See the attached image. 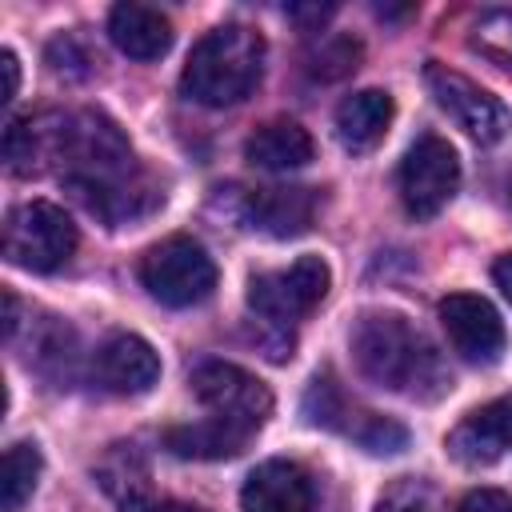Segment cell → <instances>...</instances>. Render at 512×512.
Here are the masks:
<instances>
[{"mask_svg":"<svg viewBox=\"0 0 512 512\" xmlns=\"http://www.w3.org/2000/svg\"><path fill=\"white\" fill-rule=\"evenodd\" d=\"M376 512H436V500H432L428 484L404 476V480H396V484L376 500Z\"/></svg>","mask_w":512,"mask_h":512,"instance_id":"23","label":"cell"},{"mask_svg":"<svg viewBox=\"0 0 512 512\" xmlns=\"http://www.w3.org/2000/svg\"><path fill=\"white\" fill-rule=\"evenodd\" d=\"M352 360L364 380L388 392H424L432 384L436 392L448 388V372L436 356V348L400 316V312H364L352 332Z\"/></svg>","mask_w":512,"mask_h":512,"instance_id":"2","label":"cell"},{"mask_svg":"<svg viewBox=\"0 0 512 512\" xmlns=\"http://www.w3.org/2000/svg\"><path fill=\"white\" fill-rule=\"evenodd\" d=\"M424 84L428 92L436 96V104L480 144H496L508 136L512 128V112L488 92L480 88L476 80H468L464 72L456 68H444V64H428L424 68Z\"/></svg>","mask_w":512,"mask_h":512,"instance_id":"9","label":"cell"},{"mask_svg":"<svg viewBox=\"0 0 512 512\" xmlns=\"http://www.w3.org/2000/svg\"><path fill=\"white\" fill-rule=\"evenodd\" d=\"M312 136L308 128H300L296 120H268L260 124L248 144H244V156L264 168V172H292V168H304L312 160Z\"/></svg>","mask_w":512,"mask_h":512,"instance_id":"17","label":"cell"},{"mask_svg":"<svg viewBox=\"0 0 512 512\" xmlns=\"http://www.w3.org/2000/svg\"><path fill=\"white\" fill-rule=\"evenodd\" d=\"M332 272L320 256H300L288 268L276 272H260L248 284V308L256 312L260 324L288 332L300 316H308L324 296H328Z\"/></svg>","mask_w":512,"mask_h":512,"instance_id":"6","label":"cell"},{"mask_svg":"<svg viewBox=\"0 0 512 512\" xmlns=\"http://www.w3.org/2000/svg\"><path fill=\"white\" fill-rule=\"evenodd\" d=\"M60 176L80 196V204L104 224H124L160 204V192L136 168L124 132L100 112L68 116Z\"/></svg>","mask_w":512,"mask_h":512,"instance_id":"1","label":"cell"},{"mask_svg":"<svg viewBox=\"0 0 512 512\" xmlns=\"http://www.w3.org/2000/svg\"><path fill=\"white\" fill-rule=\"evenodd\" d=\"M392 112H396V104H392V96L384 88H360V92L344 96L340 108H336V136H340V144L348 152H356V156L372 152L384 140V132L392 124Z\"/></svg>","mask_w":512,"mask_h":512,"instance_id":"16","label":"cell"},{"mask_svg":"<svg viewBox=\"0 0 512 512\" xmlns=\"http://www.w3.org/2000/svg\"><path fill=\"white\" fill-rule=\"evenodd\" d=\"M72 360H76V336H72V328L60 324V320H48L44 324V336L36 340L32 364L40 372H48V376H68L72 372Z\"/></svg>","mask_w":512,"mask_h":512,"instance_id":"20","label":"cell"},{"mask_svg":"<svg viewBox=\"0 0 512 512\" xmlns=\"http://www.w3.org/2000/svg\"><path fill=\"white\" fill-rule=\"evenodd\" d=\"M192 392L196 400L224 424L256 436L268 416H272V392L264 380H256L252 372H244L240 364H224V360H204L192 372Z\"/></svg>","mask_w":512,"mask_h":512,"instance_id":"7","label":"cell"},{"mask_svg":"<svg viewBox=\"0 0 512 512\" xmlns=\"http://www.w3.org/2000/svg\"><path fill=\"white\" fill-rule=\"evenodd\" d=\"M460 188V160L456 148L440 136H420L400 160V200L408 216L428 220L436 216Z\"/></svg>","mask_w":512,"mask_h":512,"instance_id":"8","label":"cell"},{"mask_svg":"<svg viewBox=\"0 0 512 512\" xmlns=\"http://www.w3.org/2000/svg\"><path fill=\"white\" fill-rule=\"evenodd\" d=\"M76 252V224L48 200H28L4 220V256L24 272H56Z\"/></svg>","mask_w":512,"mask_h":512,"instance_id":"5","label":"cell"},{"mask_svg":"<svg viewBox=\"0 0 512 512\" xmlns=\"http://www.w3.org/2000/svg\"><path fill=\"white\" fill-rule=\"evenodd\" d=\"M492 280H496V288L512 300V252H508V256H500V260L492 264Z\"/></svg>","mask_w":512,"mask_h":512,"instance_id":"28","label":"cell"},{"mask_svg":"<svg viewBox=\"0 0 512 512\" xmlns=\"http://www.w3.org/2000/svg\"><path fill=\"white\" fill-rule=\"evenodd\" d=\"M236 216L248 228H260L268 236L288 240V236L308 232V224L316 216V192L312 188H256V192H240Z\"/></svg>","mask_w":512,"mask_h":512,"instance_id":"11","label":"cell"},{"mask_svg":"<svg viewBox=\"0 0 512 512\" xmlns=\"http://www.w3.org/2000/svg\"><path fill=\"white\" fill-rule=\"evenodd\" d=\"M352 436L368 448V452H376V456H388V452H400L404 444H408V432L396 424V420H388V416H364L356 428H352Z\"/></svg>","mask_w":512,"mask_h":512,"instance_id":"21","label":"cell"},{"mask_svg":"<svg viewBox=\"0 0 512 512\" xmlns=\"http://www.w3.org/2000/svg\"><path fill=\"white\" fill-rule=\"evenodd\" d=\"M456 512H512V496L500 488H476L460 500Z\"/></svg>","mask_w":512,"mask_h":512,"instance_id":"25","label":"cell"},{"mask_svg":"<svg viewBox=\"0 0 512 512\" xmlns=\"http://www.w3.org/2000/svg\"><path fill=\"white\" fill-rule=\"evenodd\" d=\"M304 412L312 424H324V428H340V416H344V396L340 388L332 384V376H316L308 396H304Z\"/></svg>","mask_w":512,"mask_h":512,"instance_id":"22","label":"cell"},{"mask_svg":"<svg viewBox=\"0 0 512 512\" xmlns=\"http://www.w3.org/2000/svg\"><path fill=\"white\" fill-rule=\"evenodd\" d=\"M264 72V36L244 28V24H220L204 32L180 72L184 96L208 108H228L240 104Z\"/></svg>","mask_w":512,"mask_h":512,"instance_id":"3","label":"cell"},{"mask_svg":"<svg viewBox=\"0 0 512 512\" xmlns=\"http://www.w3.org/2000/svg\"><path fill=\"white\" fill-rule=\"evenodd\" d=\"M108 36L132 60H160L172 48V20L152 4L128 0L108 12Z\"/></svg>","mask_w":512,"mask_h":512,"instance_id":"15","label":"cell"},{"mask_svg":"<svg viewBox=\"0 0 512 512\" xmlns=\"http://www.w3.org/2000/svg\"><path fill=\"white\" fill-rule=\"evenodd\" d=\"M36 476H40V448L36 444H12L4 452V468H0L4 512H16L36 492Z\"/></svg>","mask_w":512,"mask_h":512,"instance_id":"19","label":"cell"},{"mask_svg":"<svg viewBox=\"0 0 512 512\" xmlns=\"http://www.w3.org/2000/svg\"><path fill=\"white\" fill-rule=\"evenodd\" d=\"M240 512H312V480L296 460H264L240 488Z\"/></svg>","mask_w":512,"mask_h":512,"instance_id":"13","label":"cell"},{"mask_svg":"<svg viewBox=\"0 0 512 512\" xmlns=\"http://www.w3.org/2000/svg\"><path fill=\"white\" fill-rule=\"evenodd\" d=\"M248 440H252L248 432H240V428H232V424H224L216 416L164 432V444L184 460H228V456L244 452Z\"/></svg>","mask_w":512,"mask_h":512,"instance_id":"18","label":"cell"},{"mask_svg":"<svg viewBox=\"0 0 512 512\" xmlns=\"http://www.w3.org/2000/svg\"><path fill=\"white\" fill-rule=\"evenodd\" d=\"M120 508L124 512H204V508H192V504H180V500H168V496H152V488L128 496Z\"/></svg>","mask_w":512,"mask_h":512,"instance_id":"26","label":"cell"},{"mask_svg":"<svg viewBox=\"0 0 512 512\" xmlns=\"http://www.w3.org/2000/svg\"><path fill=\"white\" fill-rule=\"evenodd\" d=\"M440 324L452 340V348L468 364H496L504 352V320L500 312L472 292H452L440 300Z\"/></svg>","mask_w":512,"mask_h":512,"instance_id":"10","label":"cell"},{"mask_svg":"<svg viewBox=\"0 0 512 512\" xmlns=\"http://www.w3.org/2000/svg\"><path fill=\"white\" fill-rule=\"evenodd\" d=\"M0 68H4V104H12L16 100V88H20V64H16V52H4L0 56Z\"/></svg>","mask_w":512,"mask_h":512,"instance_id":"27","label":"cell"},{"mask_svg":"<svg viewBox=\"0 0 512 512\" xmlns=\"http://www.w3.org/2000/svg\"><path fill=\"white\" fill-rule=\"evenodd\" d=\"M96 380L116 396H140L160 380V356L144 336L120 332L96 352Z\"/></svg>","mask_w":512,"mask_h":512,"instance_id":"14","label":"cell"},{"mask_svg":"<svg viewBox=\"0 0 512 512\" xmlns=\"http://www.w3.org/2000/svg\"><path fill=\"white\" fill-rule=\"evenodd\" d=\"M476 44L492 52L496 60H512V12H488L476 24Z\"/></svg>","mask_w":512,"mask_h":512,"instance_id":"24","label":"cell"},{"mask_svg":"<svg viewBox=\"0 0 512 512\" xmlns=\"http://www.w3.org/2000/svg\"><path fill=\"white\" fill-rule=\"evenodd\" d=\"M140 284L164 308H192L204 304L216 288V264L208 248L192 236H168L152 244L140 260Z\"/></svg>","mask_w":512,"mask_h":512,"instance_id":"4","label":"cell"},{"mask_svg":"<svg viewBox=\"0 0 512 512\" xmlns=\"http://www.w3.org/2000/svg\"><path fill=\"white\" fill-rule=\"evenodd\" d=\"M512 448V396H500L476 412H468L452 432H448V452L468 464H496Z\"/></svg>","mask_w":512,"mask_h":512,"instance_id":"12","label":"cell"},{"mask_svg":"<svg viewBox=\"0 0 512 512\" xmlns=\"http://www.w3.org/2000/svg\"><path fill=\"white\" fill-rule=\"evenodd\" d=\"M508 196H512V184H508Z\"/></svg>","mask_w":512,"mask_h":512,"instance_id":"29","label":"cell"}]
</instances>
